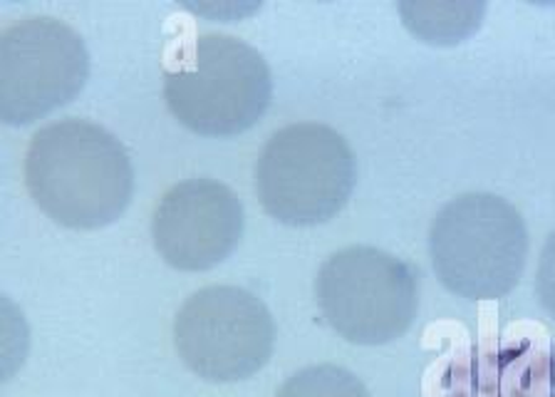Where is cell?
Here are the masks:
<instances>
[{"instance_id": "obj_1", "label": "cell", "mask_w": 555, "mask_h": 397, "mask_svg": "<svg viewBox=\"0 0 555 397\" xmlns=\"http://www.w3.org/2000/svg\"><path fill=\"white\" fill-rule=\"evenodd\" d=\"M25 184L52 221L67 229H102L125 214L134 175L115 135L85 119H60L30 140Z\"/></svg>"}, {"instance_id": "obj_2", "label": "cell", "mask_w": 555, "mask_h": 397, "mask_svg": "<svg viewBox=\"0 0 555 397\" xmlns=\"http://www.w3.org/2000/svg\"><path fill=\"white\" fill-rule=\"evenodd\" d=\"M437 279L459 298L496 300L518 286L528 231L514 204L496 194H464L441 206L429 231Z\"/></svg>"}, {"instance_id": "obj_3", "label": "cell", "mask_w": 555, "mask_h": 397, "mask_svg": "<svg viewBox=\"0 0 555 397\" xmlns=\"http://www.w3.org/2000/svg\"><path fill=\"white\" fill-rule=\"evenodd\" d=\"M354 179V154L343 135L318 123L278 129L256 164L260 204L288 227H315L333 219L350 198Z\"/></svg>"}, {"instance_id": "obj_4", "label": "cell", "mask_w": 555, "mask_h": 397, "mask_svg": "<svg viewBox=\"0 0 555 397\" xmlns=\"http://www.w3.org/2000/svg\"><path fill=\"white\" fill-rule=\"evenodd\" d=\"M271 71L263 55L231 36H202L181 71L167 73L164 98L191 132L229 137L254 127L271 102Z\"/></svg>"}, {"instance_id": "obj_5", "label": "cell", "mask_w": 555, "mask_h": 397, "mask_svg": "<svg viewBox=\"0 0 555 397\" xmlns=\"http://www.w3.org/2000/svg\"><path fill=\"white\" fill-rule=\"evenodd\" d=\"M320 313L354 345H385L410 331L420 308V283L410 264L375 246H350L320 266Z\"/></svg>"}, {"instance_id": "obj_6", "label": "cell", "mask_w": 555, "mask_h": 397, "mask_svg": "<svg viewBox=\"0 0 555 397\" xmlns=\"http://www.w3.org/2000/svg\"><path fill=\"white\" fill-rule=\"evenodd\" d=\"M173 343L191 373L208 383H238L271 360L275 321L250 291L208 286L179 308Z\"/></svg>"}, {"instance_id": "obj_7", "label": "cell", "mask_w": 555, "mask_h": 397, "mask_svg": "<svg viewBox=\"0 0 555 397\" xmlns=\"http://www.w3.org/2000/svg\"><path fill=\"white\" fill-rule=\"evenodd\" d=\"M90 55L82 38L55 18H23L0 36V117L28 125L67 105L85 88Z\"/></svg>"}, {"instance_id": "obj_8", "label": "cell", "mask_w": 555, "mask_h": 397, "mask_svg": "<svg viewBox=\"0 0 555 397\" xmlns=\"http://www.w3.org/2000/svg\"><path fill=\"white\" fill-rule=\"evenodd\" d=\"M241 236V198L216 179L179 181L152 217L154 248L179 271L214 269L236 252Z\"/></svg>"}, {"instance_id": "obj_9", "label": "cell", "mask_w": 555, "mask_h": 397, "mask_svg": "<svg viewBox=\"0 0 555 397\" xmlns=\"http://www.w3.org/2000/svg\"><path fill=\"white\" fill-rule=\"evenodd\" d=\"M486 5L474 0H406L399 3L404 25L431 46H454L479 28Z\"/></svg>"}, {"instance_id": "obj_10", "label": "cell", "mask_w": 555, "mask_h": 397, "mask_svg": "<svg viewBox=\"0 0 555 397\" xmlns=\"http://www.w3.org/2000/svg\"><path fill=\"white\" fill-rule=\"evenodd\" d=\"M275 397H372L362 380L340 366H310L291 375Z\"/></svg>"}, {"instance_id": "obj_11", "label": "cell", "mask_w": 555, "mask_h": 397, "mask_svg": "<svg viewBox=\"0 0 555 397\" xmlns=\"http://www.w3.org/2000/svg\"><path fill=\"white\" fill-rule=\"evenodd\" d=\"M535 296L541 306L555 316V231L548 236L543 246L541 261H538L535 273Z\"/></svg>"}]
</instances>
